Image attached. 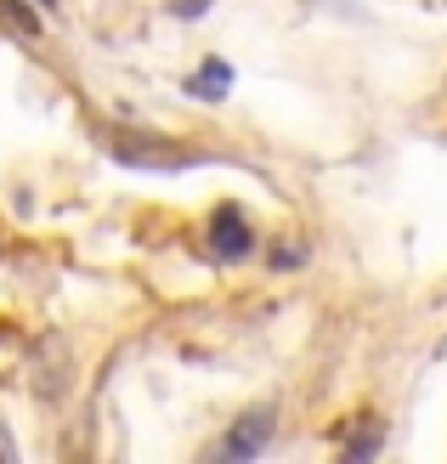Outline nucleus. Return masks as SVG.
I'll list each match as a JSON object with an SVG mask.
<instances>
[{
  "mask_svg": "<svg viewBox=\"0 0 447 464\" xmlns=\"http://www.w3.org/2000/svg\"><path fill=\"white\" fill-rule=\"evenodd\" d=\"M272 425H277V420H272V408H255V413H244V420H238V430H227L221 459H232V464H238V459H255V453L267 448Z\"/></svg>",
  "mask_w": 447,
  "mask_h": 464,
  "instance_id": "obj_1",
  "label": "nucleus"
},
{
  "mask_svg": "<svg viewBox=\"0 0 447 464\" xmlns=\"http://www.w3.org/2000/svg\"><path fill=\"white\" fill-rule=\"evenodd\" d=\"M380 442H385V430H380V425H363V430H357V442L345 448V459L357 464V459H368V453H380Z\"/></svg>",
  "mask_w": 447,
  "mask_h": 464,
  "instance_id": "obj_4",
  "label": "nucleus"
},
{
  "mask_svg": "<svg viewBox=\"0 0 447 464\" xmlns=\"http://www.w3.org/2000/svg\"><path fill=\"white\" fill-rule=\"evenodd\" d=\"M227 85H232V68L221 63V57H209L204 68L193 80H187V91H193V97H204V102H216V97H227Z\"/></svg>",
  "mask_w": 447,
  "mask_h": 464,
  "instance_id": "obj_3",
  "label": "nucleus"
},
{
  "mask_svg": "<svg viewBox=\"0 0 447 464\" xmlns=\"http://www.w3.org/2000/svg\"><path fill=\"white\" fill-rule=\"evenodd\" d=\"M209 6H216V0H170V12H176V17H187V23H193V17H204Z\"/></svg>",
  "mask_w": 447,
  "mask_h": 464,
  "instance_id": "obj_5",
  "label": "nucleus"
},
{
  "mask_svg": "<svg viewBox=\"0 0 447 464\" xmlns=\"http://www.w3.org/2000/svg\"><path fill=\"white\" fill-rule=\"evenodd\" d=\"M209 244H216V255H249V227H244V216L238 210H221L216 221H209Z\"/></svg>",
  "mask_w": 447,
  "mask_h": 464,
  "instance_id": "obj_2",
  "label": "nucleus"
}]
</instances>
